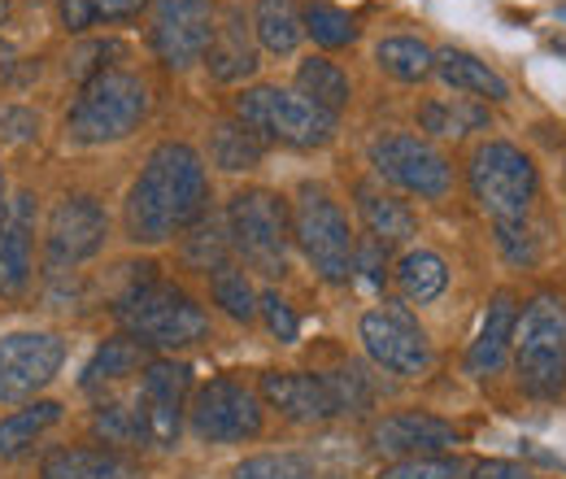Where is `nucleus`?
Segmentation results:
<instances>
[{
    "mask_svg": "<svg viewBox=\"0 0 566 479\" xmlns=\"http://www.w3.org/2000/svg\"><path fill=\"white\" fill-rule=\"evenodd\" d=\"M210 206V175L192 144H157L127 192V231L136 244H161L188 231Z\"/></svg>",
    "mask_w": 566,
    "mask_h": 479,
    "instance_id": "f257e3e1",
    "label": "nucleus"
},
{
    "mask_svg": "<svg viewBox=\"0 0 566 479\" xmlns=\"http://www.w3.org/2000/svg\"><path fill=\"white\" fill-rule=\"evenodd\" d=\"M514 371L518 388L536 402H554L566 393V301L536 296L518 310L514 327Z\"/></svg>",
    "mask_w": 566,
    "mask_h": 479,
    "instance_id": "f03ea898",
    "label": "nucleus"
},
{
    "mask_svg": "<svg viewBox=\"0 0 566 479\" xmlns=\"http://www.w3.org/2000/svg\"><path fill=\"white\" fill-rule=\"evenodd\" d=\"M114 319L144 348H188V344L206 341L210 332L206 310L184 288L157 283V279H144L132 292H123L114 305Z\"/></svg>",
    "mask_w": 566,
    "mask_h": 479,
    "instance_id": "7ed1b4c3",
    "label": "nucleus"
},
{
    "mask_svg": "<svg viewBox=\"0 0 566 479\" xmlns=\"http://www.w3.org/2000/svg\"><path fill=\"white\" fill-rule=\"evenodd\" d=\"M148 114V87L132 70H105L83 83L66 114V136L78 144H114L127 139Z\"/></svg>",
    "mask_w": 566,
    "mask_h": 479,
    "instance_id": "20e7f679",
    "label": "nucleus"
},
{
    "mask_svg": "<svg viewBox=\"0 0 566 479\" xmlns=\"http://www.w3.org/2000/svg\"><path fill=\"white\" fill-rule=\"evenodd\" d=\"M235 118L258 139H275L287 148H323L336 136V114L318 110L301 92L287 87H249L235 96Z\"/></svg>",
    "mask_w": 566,
    "mask_h": 479,
    "instance_id": "39448f33",
    "label": "nucleus"
},
{
    "mask_svg": "<svg viewBox=\"0 0 566 479\" xmlns=\"http://www.w3.org/2000/svg\"><path fill=\"white\" fill-rule=\"evenodd\" d=\"M227 236L231 249L266 279H280L287 271V244H292V218L275 192L244 188L227 206Z\"/></svg>",
    "mask_w": 566,
    "mask_h": 479,
    "instance_id": "423d86ee",
    "label": "nucleus"
},
{
    "mask_svg": "<svg viewBox=\"0 0 566 479\" xmlns=\"http://www.w3.org/2000/svg\"><path fill=\"white\" fill-rule=\"evenodd\" d=\"M536 166L523 148L505 144V139H489L475 148L471 157V197L493 222H523L527 209L536 201Z\"/></svg>",
    "mask_w": 566,
    "mask_h": 479,
    "instance_id": "0eeeda50",
    "label": "nucleus"
},
{
    "mask_svg": "<svg viewBox=\"0 0 566 479\" xmlns=\"http://www.w3.org/2000/svg\"><path fill=\"white\" fill-rule=\"evenodd\" d=\"M292 236L310 267L323 274L327 283H349L354 279V249L357 240L349 236V218L323 188H301L296 209H292Z\"/></svg>",
    "mask_w": 566,
    "mask_h": 479,
    "instance_id": "6e6552de",
    "label": "nucleus"
},
{
    "mask_svg": "<svg viewBox=\"0 0 566 479\" xmlns=\"http://www.w3.org/2000/svg\"><path fill=\"white\" fill-rule=\"evenodd\" d=\"M192 393V371L184 362H148L140 371V393H136V418H140V440L157 449H175L188 414Z\"/></svg>",
    "mask_w": 566,
    "mask_h": 479,
    "instance_id": "1a4fd4ad",
    "label": "nucleus"
},
{
    "mask_svg": "<svg viewBox=\"0 0 566 479\" xmlns=\"http://www.w3.org/2000/svg\"><path fill=\"white\" fill-rule=\"evenodd\" d=\"M357 336H361V348L370 353V362L388 375L415 379L431 366V344L406 305H384V310L361 314Z\"/></svg>",
    "mask_w": 566,
    "mask_h": 479,
    "instance_id": "9d476101",
    "label": "nucleus"
},
{
    "mask_svg": "<svg viewBox=\"0 0 566 479\" xmlns=\"http://www.w3.org/2000/svg\"><path fill=\"white\" fill-rule=\"evenodd\" d=\"M153 27L148 44L170 70H188L206 62V49L213 40V0H148Z\"/></svg>",
    "mask_w": 566,
    "mask_h": 479,
    "instance_id": "9b49d317",
    "label": "nucleus"
},
{
    "mask_svg": "<svg viewBox=\"0 0 566 479\" xmlns=\"http://www.w3.org/2000/svg\"><path fill=\"white\" fill-rule=\"evenodd\" d=\"M192 431L210 445H235L262 436V402L253 388H244L231 375L210 379L192 402Z\"/></svg>",
    "mask_w": 566,
    "mask_h": 479,
    "instance_id": "f8f14e48",
    "label": "nucleus"
},
{
    "mask_svg": "<svg viewBox=\"0 0 566 479\" xmlns=\"http://www.w3.org/2000/svg\"><path fill=\"white\" fill-rule=\"evenodd\" d=\"M370 162L388 184H397V188H406V192H415L423 201H440L453 188V170H449L444 153L431 148L419 136H401L397 132V136L375 139L370 144Z\"/></svg>",
    "mask_w": 566,
    "mask_h": 479,
    "instance_id": "ddd939ff",
    "label": "nucleus"
},
{
    "mask_svg": "<svg viewBox=\"0 0 566 479\" xmlns=\"http://www.w3.org/2000/svg\"><path fill=\"white\" fill-rule=\"evenodd\" d=\"M66 362L57 332H9L0 336V402H31Z\"/></svg>",
    "mask_w": 566,
    "mask_h": 479,
    "instance_id": "4468645a",
    "label": "nucleus"
},
{
    "mask_svg": "<svg viewBox=\"0 0 566 479\" xmlns=\"http://www.w3.org/2000/svg\"><path fill=\"white\" fill-rule=\"evenodd\" d=\"M105 236H109L105 209L96 206L92 197H66L49 218V240H44L49 267L53 271H71L78 262L96 258L105 249Z\"/></svg>",
    "mask_w": 566,
    "mask_h": 479,
    "instance_id": "2eb2a0df",
    "label": "nucleus"
},
{
    "mask_svg": "<svg viewBox=\"0 0 566 479\" xmlns=\"http://www.w3.org/2000/svg\"><path fill=\"white\" fill-rule=\"evenodd\" d=\"M458 440H462V431L449 418L423 410L384 414L370 427V449L384 458H431V454H449Z\"/></svg>",
    "mask_w": 566,
    "mask_h": 479,
    "instance_id": "dca6fc26",
    "label": "nucleus"
},
{
    "mask_svg": "<svg viewBox=\"0 0 566 479\" xmlns=\"http://www.w3.org/2000/svg\"><path fill=\"white\" fill-rule=\"evenodd\" d=\"M262 397L271 402V410H280L287 423L301 427H318L340 418L336 410V393L327 375H310V371H266L262 375Z\"/></svg>",
    "mask_w": 566,
    "mask_h": 479,
    "instance_id": "f3484780",
    "label": "nucleus"
},
{
    "mask_svg": "<svg viewBox=\"0 0 566 479\" xmlns=\"http://www.w3.org/2000/svg\"><path fill=\"white\" fill-rule=\"evenodd\" d=\"M31 240H35V197L18 192L0 218V296H22L31 283Z\"/></svg>",
    "mask_w": 566,
    "mask_h": 479,
    "instance_id": "a211bd4d",
    "label": "nucleus"
},
{
    "mask_svg": "<svg viewBox=\"0 0 566 479\" xmlns=\"http://www.w3.org/2000/svg\"><path fill=\"white\" fill-rule=\"evenodd\" d=\"M514 327H518V301L514 292H496L484 310V323H480V336L467 348V371L475 379L496 375L510 357V344H514Z\"/></svg>",
    "mask_w": 566,
    "mask_h": 479,
    "instance_id": "6ab92c4d",
    "label": "nucleus"
},
{
    "mask_svg": "<svg viewBox=\"0 0 566 479\" xmlns=\"http://www.w3.org/2000/svg\"><path fill=\"white\" fill-rule=\"evenodd\" d=\"M40 479H144V467L109 445H71L44 458Z\"/></svg>",
    "mask_w": 566,
    "mask_h": 479,
    "instance_id": "aec40b11",
    "label": "nucleus"
},
{
    "mask_svg": "<svg viewBox=\"0 0 566 479\" xmlns=\"http://www.w3.org/2000/svg\"><path fill=\"white\" fill-rule=\"evenodd\" d=\"M206 66L218 83H240L258 70V44L249 35V22L240 9H227L222 22H213V40L206 49Z\"/></svg>",
    "mask_w": 566,
    "mask_h": 479,
    "instance_id": "412c9836",
    "label": "nucleus"
},
{
    "mask_svg": "<svg viewBox=\"0 0 566 479\" xmlns=\"http://www.w3.org/2000/svg\"><path fill=\"white\" fill-rule=\"evenodd\" d=\"M436 74L453 87V92H467V96H475V101H510V83L496 74L489 62H480L475 53H467V49H440L436 53Z\"/></svg>",
    "mask_w": 566,
    "mask_h": 479,
    "instance_id": "4be33fe9",
    "label": "nucleus"
},
{
    "mask_svg": "<svg viewBox=\"0 0 566 479\" xmlns=\"http://www.w3.org/2000/svg\"><path fill=\"white\" fill-rule=\"evenodd\" d=\"M357 214H361L366 231L379 244H397V240H410L419 231V218L410 214V206L388 197V192H379L375 184H357Z\"/></svg>",
    "mask_w": 566,
    "mask_h": 479,
    "instance_id": "5701e85b",
    "label": "nucleus"
},
{
    "mask_svg": "<svg viewBox=\"0 0 566 479\" xmlns=\"http://www.w3.org/2000/svg\"><path fill=\"white\" fill-rule=\"evenodd\" d=\"M144 366H148V348H144L136 336H109V341L101 344L96 353H92V362L83 366V388H101V384H118V379H127V375H140Z\"/></svg>",
    "mask_w": 566,
    "mask_h": 479,
    "instance_id": "b1692460",
    "label": "nucleus"
},
{
    "mask_svg": "<svg viewBox=\"0 0 566 479\" xmlns=\"http://www.w3.org/2000/svg\"><path fill=\"white\" fill-rule=\"evenodd\" d=\"M253 31H258V44L275 58L296 53L301 35H305V22H301V9L296 0H258L253 9Z\"/></svg>",
    "mask_w": 566,
    "mask_h": 479,
    "instance_id": "393cba45",
    "label": "nucleus"
},
{
    "mask_svg": "<svg viewBox=\"0 0 566 479\" xmlns=\"http://www.w3.org/2000/svg\"><path fill=\"white\" fill-rule=\"evenodd\" d=\"M296 92H301L305 101H314L318 110L336 114V118H340V110H345L349 96H354L349 74L336 66V62H327V58H310V62H301V70H296Z\"/></svg>",
    "mask_w": 566,
    "mask_h": 479,
    "instance_id": "a878e982",
    "label": "nucleus"
},
{
    "mask_svg": "<svg viewBox=\"0 0 566 479\" xmlns=\"http://www.w3.org/2000/svg\"><path fill=\"white\" fill-rule=\"evenodd\" d=\"M489 123V105L471 101V96H453V101H427L419 110V127L427 136L458 139L467 132H480Z\"/></svg>",
    "mask_w": 566,
    "mask_h": 479,
    "instance_id": "bb28decb",
    "label": "nucleus"
},
{
    "mask_svg": "<svg viewBox=\"0 0 566 479\" xmlns=\"http://www.w3.org/2000/svg\"><path fill=\"white\" fill-rule=\"evenodd\" d=\"M57 418H62L57 402H31V406L13 410L9 418H0V458H22Z\"/></svg>",
    "mask_w": 566,
    "mask_h": 479,
    "instance_id": "cd10ccee",
    "label": "nucleus"
},
{
    "mask_svg": "<svg viewBox=\"0 0 566 479\" xmlns=\"http://www.w3.org/2000/svg\"><path fill=\"white\" fill-rule=\"evenodd\" d=\"M397 288H401V296H406V301H415V305L436 301V296L449 288V267H444V258H440V253H431V249H415V253H406V258H401V267H397Z\"/></svg>",
    "mask_w": 566,
    "mask_h": 479,
    "instance_id": "c85d7f7f",
    "label": "nucleus"
},
{
    "mask_svg": "<svg viewBox=\"0 0 566 479\" xmlns=\"http://www.w3.org/2000/svg\"><path fill=\"white\" fill-rule=\"evenodd\" d=\"M375 62H379L384 74H392L401 83H423L427 74L436 70V53L415 35H392V40L375 44Z\"/></svg>",
    "mask_w": 566,
    "mask_h": 479,
    "instance_id": "c756f323",
    "label": "nucleus"
},
{
    "mask_svg": "<svg viewBox=\"0 0 566 479\" xmlns=\"http://www.w3.org/2000/svg\"><path fill=\"white\" fill-rule=\"evenodd\" d=\"M148 9V0H57V18L66 31H92L101 22H132Z\"/></svg>",
    "mask_w": 566,
    "mask_h": 479,
    "instance_id": "7c9ffc66",
    "label": "nucleus"
},
{
    "mask_svg": "<svg viewBox=\"0 0 566 479\" xmlns=\"http://www.w3.org/2000/svg\"><path fill=\"white\" fill-rule=\"evenodd\" d=\"M210 157L213 166L240 175V170H253L262 162V139L253 136L244 123H218L210 136Z\"/></svg>",
    "mask_w": 566,
    "mask_h": 479,
    "instance_id": "2f4dec72",
    "label": "nucleus"
},
{
    "mask_svg": "<svg viewBox=\"0 0 566 479\" xmlns=\"http://www.w3.org/2000/svg\"><path fill=\"white\" fill-rule=\"evenodd\" d=\"M210 292H213V305H222V314H231L235 323H253L258 319V292H253L249 274L240 271L235 262L213 267Z\"/></svg>",
    "mask_w": 566,
    "mask_h": 479,
    "instance_id": "473e14b6",
    "label": "nucleus"
},
{
    "mask_svg": "<svg viewBox=\"0 0 566 479\" xmlns=\"http://www.w3.org/2000/svg\"><path fill=\"white\" fill-rule=\"evenodd\" d=\"M301 22H305V35H310L318 49H345V44L357 40L354 18H349L345 9H336V4H323V0H314Z\"/></svg>",
    "mask_w": 566,
    "mask_h": 479,
    "instance_id": "72a5a7b5",
    "label": "nucleus"
},
{
    "mask_svg": "<svg viewBox=\"0 0 566 479\" xmlns=\"http://www.w3.org/2000/svg\"><path fill=\"white\" fill-rule=\"evenodd\" d=\"M231 479H318V467L305 454H258L244 458Z\"/></svg>",
    "mask_w": 566,
    "mask_h": 479,
    "instance_id": "f704fd0d",
    "label": "nucleus"
},
{
    "mask_svg": "<svg viewBox=\"0 0 566 479\" xmlns=\"http://www.w3.org/2000/svg\"><path fill=\"white\" fill-rule=\"evenodd\" d=\"M192 227H197V231H192V236H188V244H184V258H188L192 267H201V271L210 274L213 267L231 262V236H227V227L206 222V214H201Z\"/></svg>",
    "mask_w": 566,
    "mask_h": 479,
    "instance_id": "c9c22d12",
    "label": "nucleus"
},
{
    "mask_svg": "<svg viewBox=\"0 0 566 479\" xmlns=\"http://www.w3.org/2000/svg\"><path fill=\"white\" fill-rule=\"evenodd\" d=\"M92 427H96V436H101L109 449L140 440V418H136V406H127V402H105V406H96Z\"/></svg>",
    "mask_w": 566,
    "mask_h": 479,
    "instance_id": "e433bc0d",
    "label": "nucleus"
},
{
    "mask_svg": "<svg viewBox=\"0 0 566 479\" xmlns=\"http://www.w3.org/2000/svg\"><path fill=\"white\" fill-rule=\"evenodd\" d=\"M467 462L453 454H431V458H397L392 467H384L379 479H462Z\"/></svg>",
    "mask_w": 566,
    "mask_h": 479,
    "instance_id": "4c0bfd02",
    "label": "nucleus"
},
{
    "mask_svg": "<svg viewBox=\"0 0 566 479\" xmlns=\"http://www.w3.org/2000/svg\"><path fill=\"white\" fill-rule=\"evenodd\" d=\"M123 58H127V44H118V40H92V44L74 49L66 70H71L78 83H87V79L114 70V62H123Z\"/></svg>",
    "mask_w": 566,
    "mask_h": 479,
    "instance_id": "58836bf2",
    "label": "nucleus"
},
{
    "mask_svg": "<svg viewBox=\"0 0 566 479\" xmlns=\"http://www.w3.org/2000/svg\"><path fill=\"white\" fill-rule=\"evenodd\" d=\"M496 249L514 267H536V258H541V240L532 236L527 218L523 222H496Z\"/></svg>",
    "mask_w": 566,
    "mask_h": 479,
    "instance_id": "ea45409f",
    "label": "nucleus"
},
{
    "mask_svg": "<svg viewBox=\"0 0 566 479\" xmlns=\"http://www.w3.org/2000/svg\"><path fill=\"white\" fill-rule=\"evenodd\" d=\"M327 379H332L336 410H340V414H366V410H370L375 393H370V379H366L357 366H345V371H336V375H327Z\"/></svg>",
    "mask_w": 566,
    "mask_h": 479,
    "instance_id": "a19ab883",
    "label": "nucleus"
},
{
    "mask_svg": "<svg viewBox=\"0 0 566 479\" xmlns=\"http://www.w3.org/2000/svg\"><path fill=\"white\" fill-rule=\"evenodd\" d=\"M258 314L266 319V327H271V336L280 344H292L296 341V332H301V323H296V314H292V305L283 301L280 292H266V296H258Z\"/></svg>",
    "mask_w": 566,
    "mask_h": 479,
    "instance_id": "79ce46f5",
    "label": "nucleus"
},
{
    "mask_svg": "<svg viewBox=\"0 0 566 479\" xmlns=\"http://www.w3.org/2000/svg\"><path fill=\"white\" fill-rule=\"evenodd\" d=\"M0 136L18 139V144H31V139H40V114H35V110H27V105L0 101Z\"/></svg>",
    "mask_w": 566,
    "mask_h": 479,
    "instance_id": "37998d69",
    "label": "nucleus"
},
{
    "mask_svg": "<svg viewBox=\"0 0 566 479\" xmlns=\"http://www.w3.org/2000/svg\"><path fill=\"white\" fill-rule=\"evenodd\" d=\"M471 479H536L527 467L518 462H505V458H489V462H475L471 467Z\"/></svg>",
    "mask_w": 566,
    "mask_h": 479,
    "instance_id": "c03bdc74",
    "label": "nucleus"
},
{
    "mask_svg": "<svg viewBox=\"0 0 566 479\" xmlns=\"http://www.w3.org/2000/svg\"><path fill=\"white\" fill-rule=\"evenodd\" d=\"M9 62H13V49H9L4 40H0V66H9Z\"/></svg>",
    "mask_w": 566,
    "mask_h": 479,
    "instance_id": "a18cd8bd",
    "label": "nucleus"
},
{
    "mask_svg": "<svg viewBox=\"0 0 566 479\" xmlns=\"http://www.w3.org/2000/svg\"><path fill=\"white\" fill-rule=\"evenodd\" d=\"M4 206H9V201H4V170H0V218H4Z\"/></svg>",
    "mask_w": 566,
    "mask_h": 479,
    "instance_id": "49530a36",
    "label": "nucleus"
},
{
    "mask_svg": "<svg viewBox=\"0 0 566 479\" xmlns=\"http://www.w3.org/2000/svg\"><path fill=\"white\" fill-rule=\"evenodd\" d=\"M4 18H9V0H0V22H4Z\"/></svg>",
    "mask_w": 566,
    "mask_h": 479,
    "instance_id": "de8ad7c7",
    "label": "nucleus"
},
{
    "mask_svg": "<svg viewBox=\"0 0 566 479\" xmlns=\"http://www.w3.org/2000/svg\"><path fill=\"white\" fill-rule=\"evenodd\" d=\"M563 18H566V4H563Z\"/></svg>",
    "mask_w": 566,
    "mask_h": 479,
    "instance_id": "09e8293b",
    "label": "nucleus"
}]
</instances>
